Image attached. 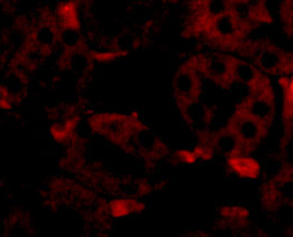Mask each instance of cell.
I'll list each match as a JSON object with an SVG mask.
<instances>
[{
	"label": "cell",
	"mask_w": 293,
	"mask_h": 237,
	"mask_svg": "<svg viewBox=\"0 0 293 237\" xmlns=\"http://www.w3.org/2000/svg\"><path fill=\"white\" fill-rule=\"evenodd\" d=\"M173 90L179 109L183 111L196 103L201 91V74L195 61V57L182 65L173 80Z\"/></svg>",
	"instance_id": "1"
},
{
	"label": "cell",
	"mask_w": 293,
	"mask_h": 237,
	"mask_svg": "<svg viewBox=\"0 0 293 237\" xmlns=\"http://www.w3.org/2000/svg\"><path fill=\"white\" fill-rule=\"evenodd\" d=\"M226 167L234 176L245 181L258 180L263 173V165L251 153L238 149L231 150L226 155Z\"/></svg>",
	"instance_id": "2"
},
{
	"label": "cell",
	"mask_w": 293,
	"mask_h": 237,
	"mask_svg": "<svg viewBox=\"0 0 293 237\" xmlns=\"http://www.w3.org/2000/svg\"><path fill=\"white\" fill-rule=\"evenodd\" d=\"M279 86L281 88V119L285 128V136L288 140L291 138L292 131V79L285 77H279Z\"/></svg>",
	"instance_id": "3"
},
{
	"label": "cell",
	"mask_w": 293,
	"mask_h": 237,
	"mask_svg": "<svg viewBox=\"0 0 293 237\" xmlns=\"http://www.w3.org/2000/svg\"><path fill=\"white\" fill-rule=\"evenodd\" d=\"M145 209V204L143 201L127 199V198H118L110 202V212L114 218H124L129 216V214L143 212Z\"/></svg>",
	"instance_id": "4"
},
{
	"label": "cell",
	"mask_w": 293,
	"mask_h": 237,
	"mask_svg": "<svg viewBox=\"0 0 293 237\" xmlns=\"http://www.w3.org/2000/svg\"><path fill=\"white\" fill-rule=\"evenodd\" d=\"M77 126V120L69 119L65 122L63 125H55L51 128L52 138H54L56 142H65L72 135V132L74 130Z\"/></svg>",
	"instance_id": "5"
},
{
	"label": "cell",
	"mask_w": 293,
	"mask_h": 237,
	"mask_svg": "<svg viewBox=\"0 0 293 237\" xmlns=\"http://www.w3.org/2000/svg\"><path fill=\"white\" fill-rule=\"evenodd\" d=\"M279 19L290 37L292 33V0H285L281 3L279 9Z\"/></svg>",
	"instance_id": "6"
},
{
	"label": "cell",
	"mask_w": 293,
	"mask_h": 237,
	"mask_svg": "<svg viewBox=\"0 0 293 237\" xmlns=\"http://www.w3.org/2000/svg\"><path fill=\"white\" fill-rule=\"evenodd\" d=\"M220 214L223 218L232 219V220H245L250 216V212L246 208L241 207H224L221 209Z\"/></svg>",
	"instance_id": "7"
},
{
	"label": "cell",
	"mask_w": 293,
	"mask_h": 237,
	"mask_svg": "<svg viewBox=\"0 0 293 237\" xmlns=\"http://www.w3.org/2000/svg\"><path fill=\"white\" fill-rule=\"evenodd\" d=\"M60 12L64 17V20L66 23H67L69 26H72L70 29H73V26L77 28L79 25V22L77 20V12H75V8L73 4H70V3L64 4Z\"/></svg>",
	"instance_id": "8"
},
{
	"label": "cell",
	"mask_w": 293,
	"mask_h": 237,
	"mask_svg": "<svg viewBox=\"0 0 293 237\" xmlns=\"http://www.w3.org/2000/svg\"><path fill=\"white\" fill-rule=\"evenodd\" d=\"M176 158H177V160L181 161V162L184 163V164H195L198 161L197 156L195 155L194 152L188 150V149L177 151L176 152Z\"/></svg>",
	"instance_id": "9"
},
{
	"label": "cell",
	"mask_w": 293,
	"mask_h": 237,
	"mask_svg": "<svg viewBox=\"0 0 293 237\" xmlns=\"http://www.w3.org/2000/svg\"><path fill=\"white\" fill-rule=\"evenodd\" d=\"M11 109V103L9 97H0V109L7 110Z\"/></svg>",
	"instance_id": "10"
},
{
	"label": "cell",
	"mask_w": 293,
	"mask_h": 237,
	"mask_svg": "<svg viewBox=\"0 0 293 237\" xmlns=\"http://www.w3.org/2000/svg\"><path fill=\"white\" fill-rule=\"evenodd\" d=\"M172 1H176V0H172Z\"/></svg>",
	"instance_id": "11"
}]
</instances>
